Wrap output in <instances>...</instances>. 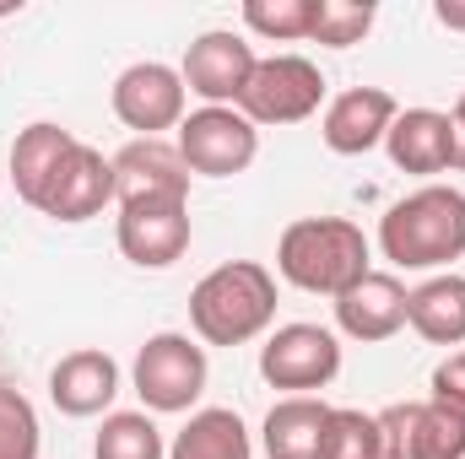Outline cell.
<instances>
[{"mask_svg":"<svg viewBox=\"0 0 465 459\" xmlns=\"http://www.w3.org/2000/svg\"><path fill=\"white\" fill-rule=\"evenodd\" d=\"M379 249L395 270H444L465 254V190L422 184L379 217Z\"/></svg>","mask_w":465,"mask_h":459,"instance_id":"6da1fadb","label":"cell"},{"mask_svg":"<svg viewBox=\"0 0 465 459\" xmlns=\"http://www.w3.org/2000/svg\"><path fill=\"white\" fill-rule=\"evenodd\" d=\"M276 325V276L260 259H228L190 292V330L206 346H249Z\"/></svg>","mask_w":465,"mask_h":459,"instance_id":"7a4b0ae2","label":"cell"},{"mask_svg":"<svg viewBox=\"0 0 465 459\" xmlns=\"http://www.w3.org/2000/svg\"><path fill=\"white\" fill-rule=\"evenodd\" d=\"M276 270L282 281H292L298 292H320V298H341L373 270V249L357 222L347 217H303L282 232L276 243Z\"/></svg>","mask_w":465,"mask_h":459,"instance_id":"3957f363","label":"cell"},{"mask_svg":"<svg viewBox=\"0 0 465 459\" xmlns=\"http://www.w3.org/2000/svg\"><path fill=\"white\" fill-rule=\"evenodd\" d=\"M206 373H212V367H206V346L190 341V336H179V330L146 336V346L135 351V367H130L141 405L157 411V416L190 411V405L206 395Z\"/></svg>","mask_w":465,"mask_h":459,"instance_id":"277c9868","label":"cell"},{"mask_svg":"<svg viewBox=\"0 0 465 459\" xmlns=\"http://www.w3.org/2000/svg\"><path fill=\"white\" fill-rule=\"evenodd\" d=\"M325 103V76L309 54H265L238 98V114L260 124H303Z\"/></svg>","mask_w":465,"mask_h":459,"instance_id":"5b68a950","label":"cell"},{"mask_svg":"<svg viewBox=\"0 0 465 459\" xmlns=\"http://www.w3.org/2000/svg\"><path fill=\"white\" fill-rule=\"evenodd\" d=\"M114 119L135 130V141H163V130H179L190 114V87L173 65L163 60H135L114 76Z\"/></svg>","mask_w":465,"mask_h":459,"instance_id":"8992f818","label":"cell"},{"mask_svg":"<svg viewBox=\"0 0 465 459\" xmlns=\"http://www.w3.org/2000/svg\"><path fill=\"white\" fill-rule=\"evenodd\" d=\"M341 373V341L325 325H276L260 346V378L287 395H314Z\"/></svg>","mask_w":465,"mask_h":459,"instance_id":"52a82bcc","label":"cell"},{"mask_svg":"<svg viewBox=\"0 0 465 459\" xmlns=\"http://www.w3.org/2000/svg\"><path fill=\"white\" fill-rule=\"evenodd\" d=\"M173 146H179V157H184L190 173H201V179H232V173H243L260 157V130L238 109H206L201 103L195 114H184Z\"/></svg>","mask_w":465,"mask_h":459,"instance_id":"ba28073f","label":"cell"},{"mask_svg":"<svg viewBox=\"0 0 465 459\" xmlns=\"http://www.w3.org/2000/svg\"><path fill=\"white\" fill-rule=\"evenodd\" d=\"M254 65H260V54H254V44H249L243 33L212 27V33H201V38L184 49L179 76H184V87H190L206 109H238V98H243Z\"/></svg>","mask_w":465,"mask_h":459,"instance_id":"9c48e42d","label":"cell"},{"mask_svg":"<svg viewBox=\"0 0 465 459\" xmlns=\"http://www.w3.org/2000/svg\"><path fill=\"white\" fill-rule=\"evenodd\" d=\"M384 459H465V422L433 400H401L379 411Z\"/></svg>","mask_w":465,"mask_h":459,"instance_id":"30bf717a","label":"cell"},{"mask_svg":"<svg viewBox=\"0 0 465 459\" xmlns=\"http://www.w3.org/2000/svg\"><path fill=\"white\" fill-rule=\"evenodd\" d=\"M119 254L141 270H168L173 259H184L190 249V200H135V206H119Z\"/></svg>","mask_w":465,"mask_h":459,"instance_id":"8fae6325","label":"cell"},{"mask_svg":"<svg viewBox=\"0 0 465 459\" xmlns=\"http://www.w3.org/2000/svg\"><path fill=\"white\" fill-rule=\"evenodd\" d=\"M104 206H114V157H104L98 146L76 141L71 157L60 162L54 184L44 190L38 211L54 222H93Z\"/></svg>","mask_w":465,"mask_h":459,"instance_id":"7c38bea8","label":"cell"},{"mask_svg":"<svg viewBox=\"0 0 465 459\" xmlns=\"http://www.w3.org/2000/svg\"><path fill=\"white\" fill-rule=\"evenodd\" d=\"M135 200H190V168L173 141H130L114 151V206Z\"/></svg>","mask_w":465,"mask_h":459,"instance_id":"4fadbf2b","label":"cell"},{"mask_svg":"<svg viewBox=\"0 0 465 459\" xmlns=\"http://www.w3.org/2000/svg\"><path fill=\"white\" fill-rule=\"evenodd\" d=\"M401 114V103L384 93V87H347L325 103V119H320V135L336 157H362L373 146H384L390 124Z\"/></svg>","mask_w":465,"mask_h":459,"instance_id":"5bb4252c","label":"cell"},{"mask_svg":"<svg viewBox=\"0 0 465 459\" xmlns=\"http://www.w3.org/2000/svg\"><path fill=\"white\" fill-rule=\"evenodd\" d=\"M336 325H341V336H351L362 346L401 336L406 330V287H401V276L368 270L357 287H347L336 298Z\"/></svg>","mask_w":465,"mask_h":459,"instance_id":"9a60e30c","label":"cell"},{"mask_svg":"<svg viewBox=\"0 0 465 459\" xmlns=\"http://www.w3.org/2000/svg\"><path fill=\"white\" fill-rule=\"evenodd\" d=\"M384 151L401 173H417V179L455 173V124L439 109H401L384 135Z\"/></svg>","mask_w":465,"mask_h":459,"instance_id":"2e32d148","label":"cell"},{"mask_svg":"<svg viewBox=\"0 0 465 459\" xmlns=\"http://www.w3.org/2000/svg\"><path fill=\"white\" fill-rule=\"evenodd\" d=\"M119 395V362L98 346H82L71 356L54 362L49 373V400L65 411V416H104Z\"/></svg>","mask_w":465,"mask_h":459,"instance_id":"e0dca14e","label":"cell"},{"mask_svg":"<svg viewBox=\"0 0 465 459\" xmlns=\"http://www.w3.org/2000/svg\"><path fill=\"white\" fill-rule=\"evenodd\" d=\"M76 141H82V135H71L65 124H49V119L16 130V141H11V184H16V195H22L33 211H38L44 190L54 184V173H60V162L71 157Z\"/></svg>","mask_w":465,"mask_h":459,"instance_id":"ac0fdd59","label":"cell"},{"mask_svg":"<svg viewBox=\"0 0 465 459\" xmlns=\"http://www.w3.org/2000/svg\"><path fill=\"white\" fill-rule=\"evenodd\" d=\"M325 422H331V405L320 395H287L265 411L260 444L271 459H320L325 454Z\"/></svg>","mask_w":465,"mask_h":459,"instance_id":"d6986e66","label":"cell"},{"mask_svg":"<svg viewBox=\"0 0 465 459\" xmlns=\"http://www.w3.org/2000/svg\"><path fill=\"white\" fill-rule=\"evenodd\" d=\"M406 325L433 346H465V276L444 270L406 292Z\"/></svg>","mask_w":465,"mask_h":459,"instance_id":"ffe728a7","label":"cell"},{"mask_svg":"<svg viewBox=\"0 0 465 459\" xmlns=\"http://www.w3.org/2000/svg\"><path fill=\"white\" fill-rule=\"evenodd\" d=\"M168 459H254V444H249V427H243L238 411L206 405V411H195V416L173 433Z\"/></svg>","mask_w":465,"mask_h":459,"instance_id":"44dd1931","label":"cell"},{"mask_svg":"<svg viewBox=\"0 0 465 459\" xmlns=\"http://www.w3.org/2000/svg\"><path fill=\"white\" fill-rule=\"evenodd\" d=\"M93 459H168V444L146 411H109L93 438Z\"/></svg>","mask_w":465,"mask_h":459,"instance_id":"7402d4cb","label":"cell"},{"mask_svg":"<svg viewBox=\"0 0 465 459\" xmlns=\"http://www.w3.org/2000/svg\"><path fill=\"white\" fill-rule=\"evenodd\" d=\"M243 27L271 44H309L314 0H243Z\"/></svg>","mask_w":465,"mask_h":459,"instance_id":"603a6c76","label":"cell"},{"mask_svg":"<svg viewBox=\"0 0 465 459\" xmlns=\"http://www.w3.org/2000/svg\"><path fill=\"white\" fill-rule=\"evenodd\" d=\"M373 5L368 0H314V33L309 44H325V49H351L373 33Z\"/></svg>","mask_w":465,"mask_h":459,"instance_id":"cb8c5ba5","label":"cell"},{"mask_svg":"<svg viewBox=\"0 0 465 459\" xmlns=\"http://www.w3.org/2000/svg\"><path fill=\"white\" fill-rule=\"evenodd\" d=\"M320 459H384V449H379V416H368L357 405H331L325 454Z\"/></svg>","mask_w":465,"mask_h":459,"instance_id":"d4e9b609","label":"cell"},{"mask_svg":"<svg viewBox=\"0 0 465 459\" xmlns=\"http://www.w3.org/2000/svg\"><path fill=\"white\" fill-rule=\"evenodd\" d=\"M44 433H38V411L22 389L0 384V459H38Z\"/></svg>","mask_w":465,"mask_h":459,"instance_id":"484cf974","label":"cell"},{"mask_svg":"<svg viewBox=\"0 0 465 459\" xmlns=\"http://www.w3.org/2000/svg\"><path fill=\"white\" fill-rule=\"evenodd\" d=\"M428 389H433V395H428L433 405H444V411H455V416L465 422V351H450V356H444V362L433 367V378H428Z\"/></svg>","mask_w":465,"mask_h":459,"instance_id":"4316f807","label":"cell"},{"mask_svg":"<svg viewBox=\"0 0 465 459\" xmlns=\"http://www.w3.org/2000/svg\"><path fill=\"white\" fill-rule=\"evenodd\" d=\"M450 124H455V168L465 173V93L455 98V109H450Z\"/></svg>","mask_w":465,"mask_h":459,"instance_id":"83f0119b","label":"cell"},{"mask_svg":"<svg viewBox=\"0 0 465 459\" xmlns=\"http://www.w3.org/2000/svg\"><path fill=\"white\" fill-rule=\"evenodd\" d=\"M433 16H439L450 33H465V0H439V5H433Z\"/></svg>","mask_w":465,"mask_h":459,"instance_id":"f1b7e54d","label":"cell"},{"mask_svg":"<svg viewBox=\"0 0 465 459\" xmlns=\"http://www.w3.org/2000/svg\"><path fill=\"white\" fill-rule=\"evenodd\" d=\"M11 11H22V5H11V0H0V16H11Z\"/></svg>","mask_w":465,"mask_h":459,"instance_id":"f546056e","label":"cell"}]
</instances>
